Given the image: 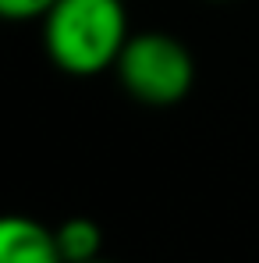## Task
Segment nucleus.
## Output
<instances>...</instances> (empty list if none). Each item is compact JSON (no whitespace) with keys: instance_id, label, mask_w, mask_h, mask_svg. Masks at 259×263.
Returning <instances> with one entry per match:
<instances>
[{"instance_id":"4","label":"nucleus","mask_w":259,"mask_h":263,"mask_svg":"<svg viewBox=\"0 0 259 263\" xmlns=\"http://www.w3.org/2000/svg\"><path fill=\"white\" fill-rule=\"evenodd\" d=\"M53 231H57V246L64 253V263H86L103 253V231H99L96 220L68 217V220H61Z\"/></svg>"},{"instance_id":"3","label":"nucleus","mask_w":259,"mask_h":263,"mask_svg":"<svg viewBox=\"0 0 259 263\" xmlns=\"http://www.w3.org/2000/svg\"><path fill=\"white\" fill-rule=\"evenodd\" d=\"M0 263H64L57 231L36 217H7L0 224Z\"/></svg>"},{"instance_id":"5","label":"nucleus","mask_w":259,"mask_h":263,"mask_svg":"<svg viewBox=\"0 0 259 263\" xmlns=\"http://www.w3.org/2000/svg\"><path fill=\"white\" fill-rule=\"evenodd\" d=\"M57 0H0V14L7 22H36Z\"/></svg>"},{"instance_id":"6","label":"nucleus","mask_w":259,"mask_h":263,"mask_svg":"<svg viewBox=\"0 0 259 263\" xmlns=\"http://www.w3.org/2000/svg\"><path fill=\"white\" fill-rule=\"evenodd\" d=\"M86 263H110V260H103V256H96V260H86Z\"/></svg>"},{"instance_id":"2","label":"nucleus","mask_w":259,"mask_h":263,"mask_svg":"<svg viewBox=\"0 0 259 263\" xmlns=\"http://www.w3.org/2000/svg\"><path fill=\"white\" fill-rule=\"evenodd\" d=\"M114 71L121 79V89L146 107H174L195 86L192 50L164 29L131 32Z\"/></svg>"},{"instance_id":"1","label":"nucleus","mask_w":259,"mask_h":263,"mask_svg":"<svg viewBox=\"0 0 259 263\" xmlns=\"http://www.w3.org/2000/svg\"><path fill=\"white\" fill-rule=\"evenodd\" d=\"M39 22L50 64L75 79L117 68L131 36L125 0H57Z\"/></svg>"}]
</instances>
